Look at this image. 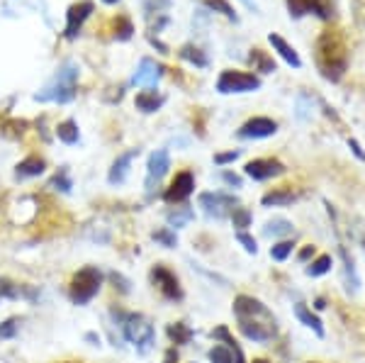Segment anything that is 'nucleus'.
I'll use <instances>...</instances> for the list:
<instances>
[{
  "label": "nucleus",
  "instance_id": "nucleus-12",
  "mask_svg": "<svg viewBox=\"0 0 365 363\" xmlns=\"http://www.w3.org/2000/svg\"><path fill=\"white\" fill-rule=\"evenodd\" d=\"M278 132V122L270 117H253L239 127V139H266Z\"/></svg>",
  "mask_w": 365,
  "mask_h": 363
},
{
  "label": "nucleus",
  "instance_id": "nucleus-51",
  "mask_svg": "<svg viewBox=\"0 0 365 363\" xmlns=\"http://www.w3.org/2000/svg\"><path fill=\"white\" fill-rule=\"evenodd\" d=\"M241 3H244L246 8H253V10H256V5H253V0H241Z\"/></svg>",
  "mask_w": 365,
  "mask_h": 363
},
{
  "label": "nucleus",
  "instance_id": "nucleus-24",
  "mask_svg": "<svg viewBox=\"0 0 365 363\" xmlns=\"http://www.w3.org/2000/svg\"><path fill=\"white\" fill-rule=\"evenodd\" d=\"M295 317H297L299 322H302L304 327H309V329L314 332L317 337H324V334H327V332H324L322 319L317 317V315L312 312V310H309L307 305H304V302H297V305H295Z\"/></svg>",
  "mask_w": 365,
  "mask_h": 363
},
{
  "label": "nucleus",
  "instance_id": "nucleus-44",
  "mask_svg": "<svg viewBox=\"0 0 365 363\" xmlns=\"http://www.w3.org/2000/svg\"><path fill=\"white\" fill-rule=\"evenodd\" d=\"M222 180H225L227 185H234V188H241V178L237 173H232V171H225L222 173Z\"/></svg>",
  "mask_w": 365,
  "mask_h": 363
},
{
  "label": "nucleus",
  "instance_id": "nucleus-15",
  "mask_svg": "<svg viewBox=\"0 0 365 363\" xmlns=\"http://www.w3.org/2000/svg\"><path fill=\"white\" fill-rule=\"evenodd\" d=\"M158 78H161V66H158L154 58L146 56V58H141V61H139L132 83L139 86V88H149V91H151V88H156Z\"/></svg>",
  "mask_w": 365,
  "mask_h": 363
},
{
  "label": "nucleus",
  "instance_id": "nucleus-30",
  "mask_svg": "<svg viewBox=\"0 0 365 363\" xmlns=\"http://www.w3.org/2000/svg\"><path fill=\"white\" fill-rule=\"evenodd\" d=\"M132 34H134L132 20H129V17H125V15H120L113 22V37L117 39V42H127V39H132Z\"/></svg>",
  "mask_w": 365,
  "mask_h": 363
},
{
  "label": "nucleus",
  "instance_id": "nucleus-36",
  "mask_svg": "<svg viewBox=\"0 0 365 363\" xmlns=\"http://www.w3.org/2000/svg\"><path fill=\"white\" fill-rule=\"evenodd\" d=\"M49 188H54L58 193H71V188H73V180L68 178V171L66 168H61L54 178H51V183H49Z\"/></svg>",
  "mask_w": 365,
  "mask_h": 363
},
{
  "label": "nucleus",
  "instance_id": "nucleus-31",
  "mask_svg": "<svg viewBox=\"0 0 365 363\" xmlns=\"http://www.w3.org/2000/svg\"><path fill=\"white\" fill-rule=\"evenodd\" d=\"M331 266H334V261H331V256H329V254L317 256V259L307 266V276L309 278H319V276H324V273L331 271Z\"/></svg>",
  "mask_w": 365,
  "mask_h": 363
},
{
  "label": "nucleus",
  "instance_id": "nucleus-11",
  "mask_svg": "<svg viewBox=\"0 0 365 363\" xmlns=\"http://www.w3.org/2000/svg\"><path fill=\"white\" fill-rule=\"evenodd\" d=\"M170 168V156L166 149H156L154 154L149 156V163H146V193H154V188L163 180V175L168 173Z\"/></svg>",
  "mask_w": 365,
  "mask_h": 363
},
{
  "label": "nucleus",
  "instance_id": "nucleus-3",
  "mask_svg": "<svg viewBox=\"0 0 365 363\" xmlns=\"http://www.w3.org/2000/svg\"><path fill=\"white\" fill-rule=\"evenodd\" d=\"M76 93H78V66H76L73 61H66L56 68V73L51 76L49 83L34 96V101L66 105L73 101Z\"/></svg>",
  "mask_w": 365,
  "mask_h": 363
},
{
  "label": "nucleus",
  "instance_id": "nucleus-32",
  "mask_svg": "<svg viewBox=\"0 0 365 363\" xmlns=\"http://www.w3.org/2000/svg\"><path fill=\"white\" fill-rule=\"evenodd\" d=\"M205 3V8H210V10H215V13H220V15H225L227 20H232V22H239V15L234 13V8L227 3V0H202Z\"/></svg>",
  "mask_w": 365,
  "mask_h": 363
},
{
  "label": "nucleus",
  "instance_id": "nucleus-53",
  "mask_svg": "<svg viewBox=\"0 0 365 363\" xmlns=\"http://www.w3.org/2000/svg\"><path fill=\"white\" fill-rule=\"evenodd\" d=\"M253 363H268L266 359H256V361H253Z\"/></svg>",
  "mask_w": 365,
  "mask_h": 363
},
{
  "label": "nucleus",
  "instance_id": "nucleus-25",
  "mask_svg": "<svg viewBox=\"0 0 365 363\" xmlns=\"http://www.w3.org/2000/svg\"><path fill=\"white\" fill-rule=\"evenodd\" d=\"M212 339H215V342H225V344H227V349L234 354V361H237V363H246L244 351H241L239 344L234 342V337L229 334L227 327H217V329H212Z\"/></svg>",
  "mask_w": 365,
  "mask_h": 363
},
{
  "label": "nucleus",
  "instance_id": "nucleus-49",
  "mask_svg": "<svg viewBox=\"0 0 365 363\" xmlns=\"http://www.w3.org/2000/svg\"><path fill=\"white\" fill-rule=\"evenodd\" d=\"M314 307H317V310H324V307H327V302H324V297H317V300H314Z\"/></svg>",
  "mask_w": 365,
  "mask_h": 363
},
{
  "label": "nucleus",
  "instance_id": "nucleus-33",
  "mask_svg": "<svg viewBox=\"0 0 365 363\" xmlns=\"http://www.w3.org/2000/svg\"><path fill=\"white\" fill-rule=\"evenodd\" d=\"M151 239L161 244V247H166V249L178 247V234H175L173 230H170V227H163V230L151 232Z\"/></svg>",
  "mask_w": 365,
  "mask_h": 363
},
{
  "label": "nucleus",
  "instance_id": "nucleus-10",
  "mask_svg": "<svg viewBox=\"0 0 365 363\" xmlns=\"http://www.w3.org/2000/svg\"><path fill=\"white\" fill-rule=\"evenodd\" d=\"M151 283L161 290V295L166 297V300H173V302L182 300V288H180L178 278H175V273L168 271V268L161 266V263L151 268Z\"/></svg>",
  "mask_w": 365,
  "mask_h": 363
},
{
  "label": "nucleus",
  "instance_id": "nucleus-16",
  "mask_svg": "<svg viewBox=\"0 0 365 363\" xmlns=\"http://www.w3.org/2000/svg\"><path fill=\"white\" fill-rule=\"evenodd\" d=\"M139 156V149H132V151H127V154H120L117 159L113 161V168H110V173H108V180L113 185H120V183H125V178H127V173H129V166H132V161Z\"/></svg>",
  "mask_w": 365,
  "mask_h": 363
},
{
  "label": "nucleus",
  "instance_id": "nucleus-46",
  "mask_svg": "<svg viewBox=\"0 0 365 363\" xmlns=\"http://www.w3.org/2000/svg\"><path fill=\"white\" fill-rule=\"evenodd\" d=\"M349 146H351L353 154H356V159H358V161H365V151L361 149V144H358L356 139H349Z\"/></svg>",
  "mask_w": 365,
  "mask_h": 363
},
{
  "label": "nucleus",
  "instance_id": "nucleus-23",
  "mask_svg": "<svg viewBox=\"0 0 365 363\" xmlns=\"http://www.w3.org/2000/svg\"><path fill=\"white\" fill-rule=\"evenodd\" d=\"M249 63H251L253 71H258V73H275V71H278V66H275L273 56H270L268 51L258 49V46H256V49H251Z\"/></svg>",
  "mask_w": 365,
  "mask_h": 363
},
{
  "label": "nucleus",
  "instance_id": "nucleus-54",
  "mask_svg": "<svg viewBox=\"0 0 365 363\" xmlns=\"http://www.w3.org/2000/svg\"><path fill=\"white\" fill-rule=\"evenodd\" d=\"M363 247H365V239H363Z\"/></svg>",
  "mask_w": 365,
  "mask_h": 363
},
{
  "label": "nucleus",
  "instance_id": "nucleus-40",
  "mask_svg": "<svg viewBox=\"0 0 365 363\" xmlns=\"http://www.w3.org/2000/svg\"><path fill=\"white\" fill-rule=\"evenodd\" d=\"M351 15L358 27L365 29V0H351Z\"/></svg>",
  "mask_w": 365,
  "mask_h": 363
},
{
  "label": "nucleus",
  "instance_id": "nucleus-18",
  "mask_svg": "<svg viewBox=\"0 0 365 363\" xmlns=\"http://www.w3.org/2000/svg\"><path fill=\"white\" fill-rule=\"evenodd\" d=\"M46 168L44 159H39V156H27V159H22L17 163L15 168V178L17 180H27V178H37V175H42Z\"/></svg>",
  "mask_w": 365,
  "mask_h": 363
},
{
  "label": "nucleus",
  "instance_id": "nucleus-41",
  "mask_svg": "<svg viewBox=\"0 0 365 363\" xmlns=\"http://www.w3.org/2000/svg\"><path fill=\"white\" fill-rule=\"evenodd\" d=\"M17 327H20V319H15V317L5 319L3 324H0V339H13L17 334Z\"/></svg>",
  "mask_w": 365,
  "mask_h": 363
},
{
  "label": "nucleus",
  "instance_id": "nucleus-42",
  "mask_svg": "<svg viewBox=\"0 0 365 363\" xmlns=\"http://www.w3.org/2000/svg\"><path fill=\"white\" fill-rule=\"evenodd\" d=\"M237 242H239L246 251H249V254H258V244H256V239H253L249 232H239V234H237Z\"/></svg>",
  "mask_w": 365,
  "mask_h": 363
},
{
  "label": "nucleus",
  "instance_id": "nucleus-7",
  "mask_svg": "<svg viewBox=\"0 0 365 363\" xmlns=\"http://www.w3.org/2000/svg\"><path fill=\"white\" fill-rule=\"evenodd\" d=\"M200 208L207 218H215V220H225V218H232V213L239 208V200L229 193H202L197 198Z\"/></svg>",
  "mask_w": 365,
  "mask_h": 363
},
{
  "label": "nucleus",
  "instance_id": "nucleus-43",
  "mask_svg": "<svg viewBox=\"0 0 365 363\" xmlns=\"http://www.w3.org/2000/svg\"><path fill=\"white\" fill-rule=\"evenodd\" d=\"M241 151L239 149H232V151H225V154H215V163L217 166H227V163L237 161L239 159Z\"/></svg>",
  "mask_w": 365,
  "mask_h": 363
},
{
  "label": "nucleus",
  "instance_id": "nucleus-52",
  "mask_svg": "<svg viewBox=\"0 0 365 363\" xmlns=\"http://www.w3.org/2000/svg\"><path fill=\"white\" fill-rule=\"evenodd\" d=\"M105 5H115V3H120V0H103Z\"/></svg>",
  "mask_w": 365,
  "mask_h": 363
},
{
  "label": "nucleus",
  "instance_id": "nucleus-1",
  "mask_svg": "<svg viewBox=\"0 0 365 363\" xmlns=\"http://www.w3.org/2000/svg\"><path fill=\"white\" fill-rule=\"evenodd\" d=\"M234 317L239 322V332L251 342H270L278 334L275 315L251 295H239L234 300Z\"/></svg>",
  "mask_w": 365,
  "mask_h": 363
},
{
  "label": "nucleus",
  "instance_id": "nucleus-9",
  "mask_svg": "<svg viewBox=\"0 0 365 363\" xmlns=\"http://www.w3.org/2000/svg\"><path fill=\"white\" fill-rule=\"evenodd\" d=\"M287 10H290V17H299L304 15H317L322 20H331L334 17V3L331 0H285Z\"/></svg>",
  "mask_w": 365,
  "mask_h": 363
},
{
  "label": "nucleus",
  "instance_id": "nucleus-20",
  "mask_svg": "<svg viewBox=\"0 0 365 363\" xmlns=\"http://www.w3.org/2000/svg\"><path fill=\"white\" fill-rule=\"evenodd\" d=\"M163 103H166V98H163L161 93H156L154 88H151V91L137 93V101H134L137 110H141V113H146V115H151V113H156V110H161Z\"/></svg>",
  "mask_w": 365,
  "mask_h": 363
},
{
  "label": "nucleus",
  "instance_id": "nucleus-2",
  "mask_svg": "<svg viewBox=\"0 0 365 363\" xmlns=\"http://www.w3.org/2000/svg\"><path fill=\"white\" fill-rule=\"evenodd\" d=\"M314 63L331 83H339L349 71V44L339 29H324L314 44Z\"/></svg>",
  "mask_w": 365,
  "mask_h": 363
},
{
  "label": "nucleus",
  "instance_id": "nucleus-47",
  "mask_svg": "<svg viewBox=\"0 0 365 363\" xmlns=\"http://www.w3.org/2000/svg\"><path fill=\"white\" fill-rule=\"evenodd\" d=\"M314 251H317V249H314V247H312V244H307V247H304L302 251H299V256H297V259H299V261H302V263H304V261H309V259H312V256H314Z\"/></svg>",
  "mask_w": 365,
  "mask_h": 363
},
{
  "label": "nucleus",
  "instance_id": "nucleus-38",
  "mask_svg": "<svg viewBox=\"0 0 365 363\" xmlns=\"http://www.w3.org/2000/svg\"><path fill=\"white\" fill-rule=\"evenodd\" d=\"M168 10H170V0H146V3H144V13H146V17L168 13Z\"/></svg>",
  "mask_w": 365,
  "mask_h": 363
},
{
  "label": "nucleus",
  "instance_id": "nucleus-34",
  "mask_svg": "<svg viewBox=\"0 0 365 363\" xmlns=\"http://www.w3.org/2000/svg\"><path fill=\"white\" fill-rule=\"evenodd\" d=\"M192 218H195V213H192L190 208H175V210H170V213H168V225L178 230V227L187 225Z\"/></svg>",
  "mask_w": 365,
  "mask_h": 363
},
{
  "label": "nucleus",
  "instance_id": "nucleus-8",
  "mask_svg": "<svg viewBox=\"0 0 365 363\" xmlns=\"http://www.w3.org/2000/svg\"><path fill=\"white\" fill-rule=\"evenodd\" d=\"M93 10H96L93 0H78V3H73L66 10V27H63V37H66L68 42H73V39L78 37L81 29H83V25H86V20L93 15Z\"/></svg>",
  "mask_w": 365,
  "mask_h": 363
},
{
  "label": "nucleus",
  "instance_id": "nucleus-17",
  "mask_svg": "<svg viewBox=\"0 0 365 363\" xmlns=\"http://www.w3.org/2000/svg\"><path fill=\"white\" fill-rule=\"evenodd\" d=\"M37 295L39 292L37 288H32V285H17L8 278L0 280V297H8V300H20V297H25V300L34 302Z\"/></svg>",
  "mask_w": 365,
  "mask_h": 363
},
{
  "label": "nucleus",
  "instance_id": "nucleus-28",
  "mask_svg": "<svg viewBox=\"0 0 365 363\" xmlns=\"http://www.w3.org/2000/svg\"><path fill=\"white\" fill-rule=\"evenodd\" d=\"M56 137L61 139L63 144H78V139H81L78 125H76L73 120H63V122H58V127H56Z\"/></svg>",
  "mask_w": 365,
  "mask_h": 363
},
{
  "label": "nucleus",
  "instance_id": "nucleus-14",
  "mask_svg": "<svg viewBox=\"0 0 365 363\" xmlns=\"http://www.w3.org/2000/svg\"><path fill=\"white\" fill-rule=\"evenodd\" d=\"M244 171L253 180H268V178H275V175L285 173V163L278 159H253L246 163Z\"/></svg>",
  "mask_w": 365,
  "mask_h": 363
},
{
  "label": "nucleus",
  "instance_id": "nucleus-5",
  "mask_svg": "<svg viewBox=\"0 0 365 363\" xmlns=\"http://www.w3.org/2000/svg\"><path fill=\"white\" fill-rule=\"evenodd\" d=\"M122 332H125L127 342L137 347L139 354H146L156 339L154 324H151L144 315H125V317H122Z\"/></svg>",
  "mask_w": 365,
  "mask_h": 363
},
{
  "label": "nucleus",
  "instance_id": "nucleus-48",
  "mask_svg": "<svg viewBox=\"0 0 365 363\" xmlns=\"http://www.w3.org/2000/svg\"><path fill=\"white\" fill-rule=\"evenodd\" d=\"M163 363H178V354H175V349L166 351V361H163Z\"/></svg>",
  "mask_w": 365,
  "mask_h": 363
},
{
  "label": "nucleus",
  "instance_id": "nucleus-50",
  "mask_svg": "<svg viewBox=\"0 0 365 363\" xmlns=\"http://www.w3.org/2000/svg\"><path fill=\"white\" fill-rule=\"evenodd\" d=\"M86 339H88V342H98L100 344V337L98 334H86Z\"/></svg>",
  "mask_w": 365,
  "mask_h": 363
},
{
  "label": "nucleus",
  "instance_id": "nucleus-13",
  "mask_svg": "<svg viewBox=\"0 0 365 363\" xmlns=\"http://www.w3.org/2000/svg\"><path fill=\"white\" fill-rule=\"evenodd\" d=\"M192 190H195V175L190 171H182L175 175V180L170 183V188L163 193V200L170 203V205H178V203H185L187 198L192 195Z\"/></svg>",
  "mask_w": 365,
  "mask_h": 363
},
{
  "label": "nucleus",
  "instance_id": "nucleus-37",
  "mask_svg": "<svg viewBox=\"0 0 365 363\" xmlns=\"http://www.w3.org/2000/svg\"><path fill=\"white\" fill-rule=\"evenodd\" d=\"M251 213H249V208H237L232 213V222H234V227H237V230H241L244 232L246 227H251Z\"/></svg>",
  "mask_w": 365,
  "mask_h": 363
},
{
  "label": "nucleus",
  "instance_id": "nucleus-27",
  "mask_svg": "<svg viewBox=\"0 0 365 363\" xmlns=\"http://www.w3.org/2000/svg\"><path fill=\"white\" fill-rule=\"evenodd\" d=\"M263 234H266V237H290V234H295V230H292V222H287L282 218H275V220L266 222Z\"/></svg>",
  "mask_w": 365,
  "mask_h": 363
},
{
  "label": "nucleus",
  "instance_id": "nucleus-6",
  "mask_svg": "<svg viewBox=\"0 0 365 363\" xmlns=\"http://www.w3.org/2000/svg\"><path fill=\"white\" fill-rule=\"evenodd\" d=\"M261 88V78L246 71H222L217 78V91L232 96V93H253Z\"/></svg>",
  "mask_w": 365,
  "mask_h": 363
},
{
  "label": "nucleus",
  "instance_id": "nucleus-45",
  "mask_svg": "<svg viewBox=\"0 0 365 363\" xmlns=\"http://www.w3.org/2000/svg\"><path fill=\"white\" fill-rule=\"evenodd\" d=\"M110 278H113V283H115V288H120L122 292H129V283L125 278L120 276V273H110Z\"/></svg>",
  "mask_w": 365,
  "mask_h": 363
},
{
  "label": "nucleus",
  "instance_id": "nucleus-39",
  "mask_svg": "<svg viewBox=\"0 0 365 363\" xmlns=\"http://www.w3.org/2000/svg\"><path fill=\"white\" fill-rule=\"evenodd\" d=\"M292 247H295V244H292L290 239H285V242H278L275 247H270V256H273L275 261H285L287 256L292 254Z\"/></svg>",
  "mask_w": 365,
  "mask_h": 363
},
{
  "label": "nucleus",
  "instance_id": "nucleus-29",
  "mask_svg": "<svg viewBox=\"0 0 365 363\" xmlns=\"http://www.w3.org/2000/svg\"><path fill=\"white\" fill-rule=\"evenodd\" d=\"M166 334H168V339H170L173 344H190L192 329L185 324V322H173V324H168Z\"/></svg>",
  "mask_w": 365,
  "mask_h": 363
},
{
  "label": "nucleus",
  "instance_id": "nucleus-4",
  "mask_svg": "<svg viewBox=\"0 0 365 363\" xmlns=\"http://www.w3.org/2000/svg\"><path fill=\"white\" fill-rule=\"evenodd\" d=\"M100 285H103V273H100L98 266H86L71 278V288H68V297L73 305H88L93 297L100 292Z\"/></svg>",
  "mask_w": 365,
  "mask_h": 363
},
{
  "label": "nucleus",
  "instance_id": "nucleus-35",
  "mask_svg": "<svg viewBox=\"0 0 365 363\" xmlns=\"http://www.w3.org/2000/svg\"><path fill=\"white\" fill-rule=\"evenodd\" d=\"M207 356H210V363H237L234 361L232 351H229L227 347H222V344H215Z\"/></svg>",
  "mask_w": 365,
  "mask_h": 363
},
{
  "label": "nucleus",
  "instance_id": "nucleus-21",
  "mask_svg": "<svg viewBox=\"0 0 365 363\" xmlns=\"http://www.w3.org/2000/svg\"><path fill=\"white\" fill-rule=\"evenodd\" d=\"M297 200V193L290 188V185H282V188H275L263 195V205L266 208H282V205H290Z\"/></svg>",
  "mask_w": 365,
  "mask_h": 363
},
{
  "label": "nucleus",
  "instance_id": "nucleus-26",
  "mask_svg": "<svg viewBox=\"0 0 365 363\" xmlns=\"http://www.w3.org/2000/svg\"><path fill=\"white\" fill-rule=\"evenodd\" d=\"M180 58H185V61H190L192 66H197V68H207L210 66V58H207V54H205L200 46H195V44H185V46H180Z\"/></svg>",
  "mask_w": 365,
  "mask_h": 363
},
{
  "label": "nucleus",
  "instance_id": "nucleus-19",
  "mask_svg": "<svg viewBox=\"0 0 365 363\" xmlns=\"http://www.w3.org/2000/svg\"><path fill=\"white\" fill-rule=\"evenodd\" d=\"M268 42H270V46H273V49L278 51V54H280L282 58H285L287 63H290L292 68H299V66H302V58H299V54H297L295 49H292L290 44L285 42V39L280 37V34L270 32V34H268Z\"/></svg>",
  "mask_w": 365,
  "mask_h": 363
},
{
  "label": "nucleus",
  "instance_id": "nucleus-22",
  "mask_svg": "<svg viewBox=\"0 0 365 363\" xmlns=\"http://www.w3.org/2000/svg\"><path fill=\"white\" fill-rule=\"evenodd\" d=\"M341 259H344V280H346V292L349 295H356L358 290H361V278H358L356 273V263L349 256V251L341 247Z\"/></svg>",
  "mask_w": 365,
  "mask_h": 363
}]
</instances>
